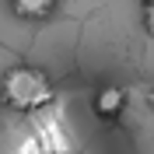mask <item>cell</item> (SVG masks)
Returning <instances> with one entry per match:
<instances>
[{"label":"cell","instance_id":"cell-1","mask_svg":"<svg viewBox=\"0 0 154 154\" xmlns=\"http://www.w3.org/2000/svg\"><path fill=\"white\" fill-rule=\"evenodd\" d=\"M4 102L18 112H42L56 102V88L38 67H11L4 77Z\"/></svg>","mask_w":154,"mask_h":154},{"label":"cell","instance_id":"cell-4","mask_svg":"<svg viewBox=\"0 0 154 154\" xmlns=\"http://www.w3.org/2000/svg\"><path fill=\"white\" fill-rule=\"evenodd\" d=\"M56 4L60 0H11V11L25 21H42L56 11Z\"/></svg>","mask_w":154,"mask_h":154},{"label":"cell","instance_id":"cell-3","mask_svg":"<svg viewBox=\"0 0 154 154\" xmlns=\"http://www.w3.org/2000/svg\"><path fill=\"white\" fill-rule=\"evenodd\" d=\"M123 105H126V91L116 88V84L102 88V91L95 95V112L102 116V119H116V116L123 112Z\"/></svg>","mask_w":154,"mask_h":154},{"label":"cell","instance_id":"cell-5","mask_svg":"<svg viewBox=\"0 0 154 154\" xmlns=\"http://www.w3.org/2000/svg\"><path fill=\"white\" fill-rule=\"evenodd\" d=\"M11 154H46V147H42V140L32 133V137H25V140H21V144L14 147Z\"/></svg>","mask_w":154,"mask_h":154},{"label":"cell","instance_id":"cell-6","mask_svg":"<svg viewBox=\"0 0 154 154\" xmlns=\"http://www.w3.org/2000/svg\"><path fill=\"white\" fill-rule=\"evenodd\" d=\"M144 28L147 35H154V0H144Z\"/></svg>","mask_w":154,"mask_h":154},{"label":"cell","instance_id":"cell-7","mask_svg":"<svg viewBox=\"0 0 154 154\" xmlns=\"http://www.w3.org/2000/svg\"><path fill=\"white\" fill-rule=\"evenodd\" d=\"M147 102H151V105H154V91H151V95H147Z\"/></svg>","mask_w":154,"mask_h":154},{"label":"cell","instance_id":"cell-2","mask_svg":"<svg viewBox=\"0 0 154 154\" xmlns=\"http://www.w3.org/2000/svg\"><path fill=\"white\" fill-rule=\"evenodd\" d=\"M35 137L42 140L46 154H74V144L67 140V133H63L60 119H42V123H38V130H35Z\"/></svg>","mask_w":154,"mask_h":154}]
</instances>
